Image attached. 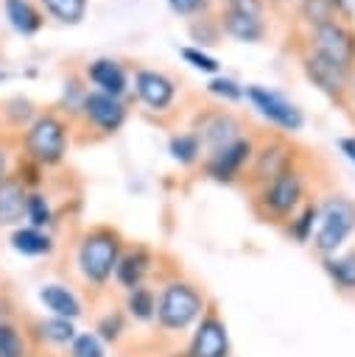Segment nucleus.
Segmentation results:
<instances>
[{
    "mask_svg": "<svg viewBox=\"0 0 355 357\" xmlns=\"http://www.w3.org/2000/svg\"><path fill=\"white\" fill-rule=\"evenodd\" d=\"M204 298L187 282H171L157 298V321L165 329H187L201 315Z\"/></svg>",
    "mask_w": 355,
    "mask_h": 357,
    "instance_id": "1",
    "label": "nucleus"
},
{
    "mask_svg": "<svg viewBox=\"0 0 355 357\" xmlns=\"http://www.w3.org/2000/svg\"><path fill=\"white\" fill-rule=\"evenodd\" d=\"M120 259V243H117V234L115 231H106V229H98L92 234L84 237L81 248H78V265H81V273L95 282V284H103L112 273H115V265Z\"/></svg>",
    "mask_w": 355,
    "mask_h": 357,
    "instance_id": "2",
    "label": "nucleus"
},
{
    "mask_svg": "<svg viewBox=\"0 0 355 357\" xmlns=\"http://www.w3.org/2000/svg\"><path fill=\"white\" fill-rule=\"evenodd\" d=\"M352 231H355V204L347 198H330L319 212V229L313 243L321 254H335Z\"/></svg>",
    "mask_w": 355,
    "mask_h": 357,
    "instance_id": "3",
    "label": "nucleus"
},
{
    "mask_svg": "<svg viewBox=\"0 0 355 357\" xmlns=\"http://www.w3.org/2000/svg\"><path fill=\"white\" fill-rule=\"evenodd\" d=\"M243 95H246V98L252 100V106H254L266 120H271L274 126H280V128H285V131H299V128L305 126L302 112H299L285 95L268 89V86H260V84L246 86Z\"/></svg>",
    "mask_w": 355,
    "mask_h": 357,
    "instance_id": "4",
    "label": "nucleus"
},
{
    "mask_svg": "<svg viewBox=\"0 0 355 357\" xmlns=\"http://www.w3.org/2000/svg\"><path fill=\"white\" fill-rule=\"evenodd\" d=\"M25 145H28V151H31L34 159H39V162H45V165H56V162H61V156H64V151H67L64 126H61L53 114H42V117L28 128Z\"/></svg>",
    "mask_w": 355,
    "mask_h": 357,
    "instance_id": "5",
    "label": "nucleus"
},
{
    "mask_svg": "<svg viewBox=\"0 0 355 357\" xmlns=\"http://www.w3.org/2000/svg\"><path fill=\"white\" fill-rule=\"evenodd\" d=\"M310 42H313L316 56H321V59H327V61H333L344 70H349V64L355 61V36L335 20L313 28Z\"/></svg>",
    "mask_w": 355,
    "mask_h": 357,
    "instance_id": "6",
    "label": "nucleus"
},
{
    "mask_svg": "<svg viewBox=\"0 0 355 357\" xmlns=\"http://www.w3.org/2000/svg\"><path fill=\"white\" fill-rule=\"evenodd\" d=\"M302 198V176L296 170H282L280 176H274L271 181H266L263 190V201L274 215H288L296 209Z\"/></svg>",
    "mask_w": 355,
    "mask_h": 357,
    "instance_id": "7",
    "label": "nucleus"
},
{
    "mask_svg": "<svg viewBox=\"0 0 355 357\" xmlns=\"http://www.w3.org/2000/svg\"><path fill=\"white\" fill-rule=\"evenodd\" d=\"M134 89H137V98L154 112H165L176 98L173 81L159 70H140L134 75Z\"/></svg>",
    "mask_w": 355,
    "mask_h": 357,
    "instance_id": "8",
    "label": "nucleus"
},
{
    "mask_svg": "<svg viewBox=\"0 0 355 357\" xmlns=\"http://www.w3.org/2000/svg\"><path fill=\"white\" fill-rule=\"evenodd\" d=\"M229 354V337H226V326L218 315H204L193 343H190V357H226Z\"/></svg>",
    "mask_w": 355,
    "mask_h": 357,
    "instance_id": "9",
    "label": "nucleus"
},
{
    "mask_svg": "<svg viewBox=\"0 0 355 357\" xmlns=\"http://www.w3.org/2000/svg\"><path fill=\"white\" fill-rule=\"evenodd\" d=\"M84 114L101 128V131H117L126 120V106L120 103V98H112L106 92H87L81 100Z\"/></svg>",
    "mask_w": 355,
    "mask_h": 357,
    "instance_id": "10",
    "label": "nucleus"
},
{
    "mask_svg": "<svg viewBox=\"0 0 355 357\" xmlns=\"http://www.w3.org/2000/svg\"><path fill=\"white\" fill-rule=\"evenodd\" d=\"M249 156H252V142L238 137L235 142H229V145H224V148L210 153L207 173L212 178H218V181H232L238 176V170L249 162Z\"/></svg>",
    "mask_w": 355,
    "mask_h": 357,
    "instance_id": "11",
    "label": "nucleus"
},
{
    "mask_svg": "<svg viewBox=\"0 0 355 357\" xmlns=\"http://www.w3.org/2000/svg\"><path fill=\"white\" fill-rule=\"evenodd\" d=\"M305 73L327 95H341L347 81H349V70H344V67H338V64H333V61H327V59H321L316 53H310L305 59Z\"/></svg>",
    "mask_w": 355,
    "mask_h": 357,
    "instance_id": "12",
    "label": "nucleus"
},
{
    "mask_svg": "<svg viewBox=\"0 0 355 357\" xmlns=\"http://www.w3.org/2000/svg\"><path fill=\"white\" fill-rule=\"evenodd\" d=\"M87 75L89 81L98 86V92H106L112 98H120L129 86V78H126V70L115 61V59H95L89 67H87Z\"/></svg>",
    "mask_w": 355,
    "mask_h": 357,
    "instance_id": "13",
    "label": "nucleus"
},
{
    "mask_svg": "<svg viewBox=\"0 0 355 357\" xmlns=\"http://www.w3.org/2000/svg\"><path fill=\"white\" fill-rule=\"evenodd\" d=\"M221 28H224L232 39H238V42H260V39L266 36V25H263L260 17H254V14H240V11H229V8L221 14Z\"/></svg>",
    "mask_w": 355,
    "mask_h": 357,
    "instance_id": "14",
    "label": "nucleus"
},
{
    "mask_svg": "<svg viewBox=\"0 0 355 357\" xmlns=\"http://www.w3.org/2000/svg\"><path fill=\"white\" fill-rule=\"evenodd\" d=\"M198 139H201L210 151H218V148L235 142V139H238V123H235V117H229V114H215V117H210V120L201 126Z\"/></svg>",
    "mask_w": 355,
    "mask_h": 357,
    "instance_id": "15",
    "label": "nucleus"
},
{
    "mask_svg": "<svg viewBox=\"0 0 355 357\" xmlns=\"http://www.w3.org/2000/svg\"><path fill=\"white\" fill-rule=\"evenodd\" d=\"M39 298L45 301V307H48L56 318H67V321H73V318L81 315V304H78V298H75L67 287H61V284H45V287L39 290Z\"/></svg>",
    "mask_w": 355,
    "mask_h": 357,
    "instance_id": "16",
    "label": "nucleus"
},
{
    "mask_svg": "<svg viewBox=\"0 0 355 357\" xmlns=\"http://www.w3.org/2000/svg\"><path fill=\"white\" fill-rule=\"evenodd\" d=\"M25 190L17 181H0V226L17 223L25 215Z\"/></svg>",
    "mask_w": 355,
    "mask_h": 357,
    "instance_id": "17",
    "label": "nucleus"
},
{
    "mask_svg": "<svg viewBox=\"0 0 355 357\" xmlns=\"http://www.w3.org/2000/svg\"><path fill=\"white\" fill-rule=\"evenodd\" d=\"M145 271H148V257H145V251H129V254H123V257L117 259V265H115V279H117L123 287L134 290V287H140Z\"/></svg>",
    "mask_w": 355,
    "mask_h": 357,
    "instance_id": "18",
    "label": "nucleus"
},
{
    "mask_svg": "<svg viewBox=\"0 0 355 357\" xmlns=\"http://www.w3.org/2000/svg\"><path fill=\"white\" fill-rule=\"evenodd\" d=\"M3 8H6V20L11 22V28L17 33H36L39 31L42 20L28 0H6Z\"/></svg>",
    "mask_w": 355,
    "mask_h": 357,
    "instance_id": "19",
    "label": "nucleus"
},
{
    "mask_svg": "<svg viewBox=\"0 0 355 357\" xmlns=\"http://www.w3.org/2000/svg\"><path fill=\"white\" fill-rule=\"evenodd\" d=\"M288 151L280 148V145H266L260 153H257V162H254V178L260 181H271L274 176H280L282 170H288Z\"/></svg>",
    "mask_w": 355,
    "mask_h": 357,
    "instance_id": "20",
    "label": "nucleus"
},
{
    "mask_svg": "<svg viewBox=\"0 0 355 357\" xmlns=\"http://www.w3.org/2000/svg\"><path fill=\"white\" fill-rule=\"evenodd\" d=\"M11 245H14V251H20V254H25V257H42V254H50V248H53L50 237L42 234V231L34 229V226L17 229V231L11 234Z\"/></svg>",
    "mask_w": 355,
    "mask_h": 357,
    "instance_id": "21",
    "label": "nucleus"
},
{
    "mask_svg": "<svg viewBox=\"0 0 355 357\" xmlns=\"http://www.w3.org/2000/svg\"><path fill=\"white\" fill-rule=\"evenodd\" d=\"M324 271L330 273V279L338 287L355 290V251L341 254V257H327L324 259Z\"/></svg>",
    "mask_w": 355,
    "mask_h": 357,
    "instance_id": "22",
    "label": "nucleus"
},
{
    "mask_svg": "<svg viewBox=\"0 0 355 357\" xmlns=\"http://www.w3.org/2000/svg\"><path fill=\"white\" fill-rule=\"evenodd\" d=\"M168 151L179 165H190L201 153V139H198V134H176V137H171Z\"/></svg>",
    "mask_w": 355,
    "mask_h": 357,
    "instance_id": "23",
    "label": "nucleus"
},
{
    "mask_svg": "<svg viewBox=\"0 0 355 357\" xmlns=\"http://www.w3.org/2000/svg\"><path fill=\"white\" fill-rule=\"evenodd\" d=\"M42 6H45L59 22H67V25L81 22L84 14H87V0H42Z\"/></svg>",
    "mask_w": 355,
    "mask_h": 357,
    "instance_id": "24",
    "label": "nucleus"
},
{
    "mask_svg": "<svg viewBox=\"0 0 355 357\" xmlns=\"http://www.w3.org/2000/svg\"><path fill=\"white\" fill-rule=\"evenodd\" d=\"M126 307H129V312H131L134 318H140V321H148V318L157 315V298H154V293H151L148 287H143V284L134 287V290H129Z\"/></svg>",
    "mask_w": 355,
    "mask_h": 357,
    "instance_id": "25",
    "label": "nucleus"
},
{
    "mask_svg": "<svg viewBox=\"0 0 355 357\" xmlns=\"http://www.w3.org/2000/svg\"><path fill=\"white\" fill-rule=\"evenodd\" d=\"M39 335L50 343H70L75 337V329H73V321L67 318H50L39 324Z\"/></svg>",
    "mask_w": 355,
    "mask_h": 357,
    "instance_id": "26",
    "label": "nucleus"
},
{
    "mask_svg": "<svg viewBox=\"0 0 355 357\" xmlns=\"http://www.w3.org/2000/svg\"><path fill=\"white\" fill-rule=\"evenodd\" d=\"M25 215L31 220L34 229H42L50 223V206L45 201V195H28L25 198Z\"/></svg>",
    "mask_w": 355,
    "mask_h": 357,
    "instance_id": "27",
    "label": "nucleus"
},
{
    "mask_svg": "<svg viewBox=\"0 0 355 357\" xmlns=\"http://www.w3.org/2000/svg\"><path fill=\"white\" fill-rule=\"evenodd\" d=\"M302 17H305V22L319 28V25L333 20V8L327 0H302Z\"/></svg>",
    "mask_w": 355,
    "mask_h": 357,
    "instance_id": "28",
    "label": "nucleus"
},
{
    "mask_svg": "<svg viewBox=\"0 0 355 357\" xmlns=\"http://www.w3.org/2000/svg\"><path fill=\"white\" fill-rule=\"evenodd\" d=\"M316 220H319V209H316V206H305L302 215H299L296 220H291V234H294V240H299V243L310 240Z\"/></svg>",
    "mask_w": 355,
    "mask_h": 357,
    "instance_id": "29",
    "label": "nucleus"
},
{
    "mask_svg": "<svg viewBox=\"0 0 355 357\" xmlns=\"http://www.w3.org/2000/svg\"><path fill=\"white\" fill-rule=\"evenodd\" d=\"M207 89H210V95L224 98V100H240V98H243V86H240V84H235L232 78H224V75L210 78Z\"/></svg>",
    "mask_w": 355,
    "mask_h": 357,
    "instance_id": "30",
    "label": "nucleus"
},
{
    "mask_svg": "<svg viewBox=\"0 0 355 357\" xmlns=\"http://www.w3.org/2000/svg\"><path fill=\"white\" fill-rule=\"evenodd\" d=\"M70 354L73 357H103V346H101L98 335H75Z\"/></svg>",
    "mask_w": 355,
    "mask_h": 357,
    "instance_id": "31",
    "label": "nucleus"
},
{
    "mask_svg": "<svg viewBox=\"0 0 355 357\" xmlns=\"http://www.w3.org/2000/svg\"><path fill=\"white\" fill-rule=\"evenodd\" d=\"M0 357H22V340L8 324H0Z\"/></svg>",
    "mask_w": 355,
    "mask_h": 357,
    "instance_id": "32",
    "label": "nucleus"
},
{
    "mask_svg": "<svg viewBox=\"0 0 355 357\" xmlns=\"http://www.w3.org/2000/svg\"><path fill=\"white\" fill-rule=\"evenodd\" d=\"M182 59L187 64H193L196 70H201V73H218V61L212 56H207L204 50H198V47H182Z\"/></svg>",
    "mask_w": 355,
    "mask_h": 357,
    "instance_id": "33",
    "label": "nucleus"
},
{
    "mask_svg": "<svg viewBox=\"0 0 355 357\" xmlns=\"http://www.w3.org/2000/svg\"><path fill=\"white\" fill-rule=\"evenodd\" d=\"M168 6L179 17H193V14H201L207 8V0H168Z\"/></svg>",
    "mask_w": 355,
    "mask_h": 357,
    "instance_id": "34",
    "label": "nucleus"
},
{
    "mask_svg": "<svg viewBox=\"0 0 355 357\" xmlns=\"http://www.w3.org/2000/svg\"><path fill=\"white\" fill-rule=\"evenodd\" d=\"M229 11H240V14H254L260 17L263 11V0H224Z\"/></svg>",
    "mask_w": 355,
    "mask_h": 357,
    "instance_id": "35",
    "label": "nucleus"
},
{
    "mask_svg": "<svg viewBox=\"0 0 355 357\" xmlns=\"http://www.w3.org/2000/svg\"><path fill=\"white\" fill-rule=\"evenodd\" d=\"M98 332H101V337H106V340H117V337H120V318H117V315H106V318L98 324Z\"/></svg>",
    "mask_w": 355,
    "mask_h": 357,
    "instance_id": "36",
    "label": "nucleus"
},
{
    "mask_svg": "<svg viewBox=\"0 0 355 357\" xmlns=\"http://www.w3.org/2000/svg\"><path fill=\"white\" fill-rule=\"evenodd\" d=\"M190 33H193V39H196L198 45H212V42H215V36H218V31H207L204 20H201V25L196 22V25L190 28Z\"/></svg>",
    "mask_w": 355,
    "mask_h": 357,
    "instance_id": "37",
    "label": "nucleus"
},
{
    "mask_svg": "<svg viewBox=\"0 0 355 357\" xmlns=\"http://www.w3.org/2000/svg\"><path fill=\"white\" fill-rule=\"evenodd\" d=\"M327 3H330V8L338 11L344 20H349V17L355 14V0H327Z\"/></svg>",
    "mask_w": 355,
    "mask_h": 357,
    "instance_id": "38",
    "label": "nucleus"
},
{
    "mask_svg": "<svg viewBox=\"0 0 355 357\" xmlns=\"http://www.w3.org/2000/svg\"><path fill=\"white\" fill-rule=\"evenodd\" d=\"M338 148H341V153L355 165V137H344V139H338Z\"/></svg>",
    "mask_w": 355,
    "mask_h": 357,
    "instance_id": "39",
    "label": "nucleus"
},
{
    "mask_svg": "<svg viewBox=\"0 0 355 357\" xmlns=\"http://www.w3.org/2000/svg\"><path fill=\"white\" fill-rule=\"evenodd\" d=\"M3 170H6V159H3V151H0V181H3Z\"/></svg>",
    "mask_w": 355,
    "mask_h": 357,
    "instance_id": "40",
    "label": "nucleus"
},
{
    "mask_svg": "<svg viewBox=\"0 0 355 357\" xmlns=\"http://www.w3.org/2000/svg\"><path fill=\"white\" fill-rule=\"evenodd\" d=\"M274 3H288V0H274Z\"/></svg>",
    "mask_w": 355,
    "mask_h": 357,
    "instance_id": "41",
    "label": "nucleus"
}]
</instances>
